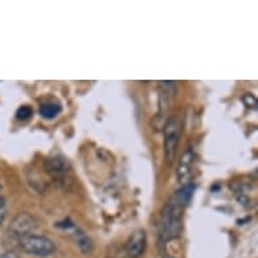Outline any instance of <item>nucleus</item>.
Returning a JSON list of instances; mask_svg holds the SVG:
<instances>
[{
  "label": "nucleus",
  "instance_id": "1",
  "mask_svg": "<svg viewBox=\"0 0 258 258\" xmlns=\"http://www.w3.org/2000/svg\"><path fill=\"white\" fill-rule=\"evenodd\" d=\"M194 192V184L182 185L165 204L161 215V237L164 241H170L180 235L182 230L184 210L189 204Z\"/></svg>",
  "mask_w": 258,
  "mask_h": 258
},
{
  "label": "nucleus",
  "instance_id": "2",
  "mask_svg": "<svg viewBox=\"0 0 258 258\" xmlns=\"http://www.w3.org/2000/svg\"><path fill=\"white\" fill-rule=\"evenodd\" d=\"M19 247L25 253L34 255V257H49L54 253L55 245L50 238L38 235V234H29L26 237H22L18 239Z\"/></svg>",
  "mask_w": 258,
  "mask_h": 258
},
{
  "label": "nucleus",
  "instance_id": "3",
  "mask_svg": "<svg viewBox=\"0 0 258 258\" xmlns=\"http://www.w3.org/2000/svg\"><path fill=\"white\" fill-rule=\"evenodd\" d=\"M181 137V122L177 115H172L166 119L164 127V153L168 164H172L177 152Z\"/></svg>",
  "mask_w": 258,
  "mask_h": 258
},
{
  "label": "nucleus",
  "instance_id": "4",
  "mask_svg": "<svg viewBox=\"0 0 258 258\" xmlns=\"http://www.w3.org/2000/svg\"><path fill=\"white\" fill-rule=\"evenodd\" d=\"M46 169L47 173L59 184H67V182L71 181L72 168H71V164L63 157L49 158L46 162Z\"/></svg>",
  "mask_w": 258,
  "mask_h": 258
},
{
  "label": "nucleus",
  "instance_id": "5",
  "mask_svg": "<svg viewBox=\"0 0 258 258\" xmlns=\"http://www.w3.org/2000/svg\"><path fill=\"white\" fill-rule=\"evenodd\" d=\"M35 229V220L31 215H29L27 212H21L18 214L9 226L10 234L15 238H22L26 237L31 234V231Z\"/></svg>",
  "mask_w": 258,
  "mask_h": 258
},
{
  "label": "nucleus",
  "instance_id": "6",
  "mask_svg": "<svg viewBox=\"0 0 258 258\" xmlns=\"http://www.w3.org/2000/svg\"><path fill=\"white\" fill-rule=\"evenodd\" d=\"M195 152L194 148H186L182 152L177 166V178L182 185L190 184V178L194 174V165H195Z\"/></svg>",
  "mask_w": 258,
  "mask_h": 258
},
{
  "label": "nucleus",
  "instance_id": "7",
  "mask_svg": "<svg viewBox=\"0 0 258 258\" xmlns=\"http://www.w3.org/2000/svg\"><path fill=\"white\" fill-rule=\"evenodd\" d=\"M146 249V233L144 230H136L127 239L124 251L130 258L140 257Z\"/></svg>",
  "mask_w": 258,
  "mask_h": 258
},
{
  "label": "nucleus",
  "instance_id": "8",
  "mask_svg": "<svg viewBox=\"0 0 258 258\" xmlns=\"http://www.w3.org/2000/svg\"><path fill=\"white\" fill-rule=\"evenodd\" d=\"M73 238H75V242H76L77 247L80 249L81 253L84 254H89L92 251V241H91V238L87 235V234L80 229H76L75 227V234H73Z\"/></svg>",
  "mask_w": 258,
  "mask_h": 258
},
{
  "label": "nucleus",
  "instance_id": "9",
  "mask_svg": "<svg viewBox=\"0 0 258 258\" xmlns=\"http://www.w3.org/2000/svg\"><path fill=\"white\" fill-rule=\"evenodd\" d=\"M61 106L58 103H43L39 107V115L42 116L43 119H47V120H51V119L57 118L59 114H61Z\"/></svg>",
  "mask_w": 258,
  "mask_h": 258
},
{
  "label": "nucleus",
  "instance_id": "10",
  "mask_svg": "<svg viewBox=\"0 0 258 258\" xmlns=\"http://www.w3.org/2000/svg\"><path fill=\"white\" fill-rule=\"evenodd\" d=\"M33 114H34V111H33V108H31V107L21 106L17 110V114H15V116H17L18 120H21V122H26V120H29V119L33 116Z\"/></svg>",
  "mask_w": 258,
  "mask_h": 258
},
{
  "label": "nucleus",
  "instance_id": "11",
  "mask_svg": "<svg viewBox=\"0 0 258 258\" xmlns=\"http://www.w3.org/2000/svg\"><path fill=\"white\" fill-rule=\"evenodd\" d=\"M243 103L247 107H251V108H255V106H257V100H255V98L251 93H246L245 96H243Z\"/></svg>",
  "mask_w": 258,
  "mask_h": 258
},
{
  "label": "nucleus",
  "instance_id": "12",
  "mask_svg": "<svg viewBox=\"0 0 258 258\" xmlns=\"http://www.w3.org/2000/svg\"><path fill=\"white\" fill-rule=\"evenodd\" d=\"M6 214H7V206H6V200L3 196H0V224L5 222Z\"/></svg>",
  "mask_w": 258,
  "mask_h": 258
},
{
  "label": "nucleus",
  "instance_id": "13",
  "mask_svg": "<svg viewBox=\"0 0 258 258\" xmlns=\"http://www.w3.org/2000/svg\"><path fill=\"white\" fill-rule=\"evenodd\" d=\"M0 258H18V255L15 253H13V251H6V253L0 255Z\"/></svg>",
  "mask_w": 258,
  "mask_h": 258
},
{
  "label": "nucleus",
  "instance_id": "14",
  "mask_svg": "<svg viewBox=\"0 0 258 258\" xmlns=\"http://www.w3.org/2000/svg\"><path fill=\"white\" fill-rule=\"evenodd\" d=\"M168 258H172V257H168Z\"/></svg>",
  "mask_w": 258,
  "mask_h": 258
}]
</instances>
